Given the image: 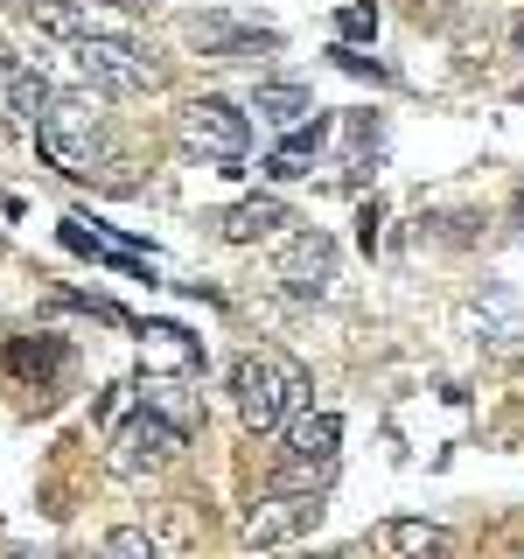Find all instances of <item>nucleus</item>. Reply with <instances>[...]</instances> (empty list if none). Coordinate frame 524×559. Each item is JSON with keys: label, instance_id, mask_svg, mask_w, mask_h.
Here are the masks:
<instances>
[{"label": "nucleus", "instance_id": "nucleus-13", "mask_svg": "<svg viewBox=\"0 0 524 559\" xmlns=\"http://www.w3.org/2000/svg\"><path fill=\"white\" fill-rule=\"evenodd\" d=\"M140 336H147V371H175V378L196 371V343L175 322H140Z\"/></svg>", "mask_w": 524, "mask_h": 559}, {"label": "nucleus", "instance_id": "nucleus-19", "mask_svg": "<svg viewBox=\"0 0 524 559\" xmlns=\"http://www.w3.org/2000/svg\"><path fill=\"white\" fill-rule=\"evenodd\" d=\"M336 28L349 35V43H364V35H378V8H343Z\"/></svg>", "mask_w": 524, "mask_h": 559}, {"label": "nucleus", "instance_id": "nucleus-23", "mask_svg": "<svg viewBox=\"0 0 524 559\" xmlns=\"http://www.w3.org/2000/svg\"><path fill=\"white\" fill-rule=\"evenodd\" d=\"M105 8H119V14H154L162 0H105Z\"/></svg>", "mask_w": 524, "mask_h": 559}, {"label": "nucleus", "instance_id": "nucleus-7", "mask_svg": "<svg viewBox=\"0 0 524 559\" xmlns=\"http://www.w3.org/2000/svg\"><path fill=\"white\" fill-rule=\"evenodd\" d=\"M273 280L294 294V301H329L336 294V238L329 231H294L287 245L273 252Z\"/></svg>", "mask_w": 524, "mask_h": 559}, {"label": "nucleus", "instance_id": "nucleus-11", "mask_svg": "<svg viewBox=\"0 0 524 559\" xmlns=\"http://www.w3.org/2000/svg\"><path fill=\"white\" fill-rule=\"evenodd\" d=\"M287 224H294V210L279 203V197H245V203L224 210V224H217V231L231 238V245H259V238L287 231Z\"/></svg>", "mask_w": 524, "mask_h": 559}, {"label": "nucleus", "instance_id": "nucleus-20", "mask_svg": "<svg viewBox=\"0 0 524 559\" xmlns=\"http://www.w3.org/2000/svg\"><path fill=\"white\" fill-rule=\"evenodd\" d=\"M266 175H273V182H294V175H308V168H301V154H273Z\"/></svg>", "mask_w": 524, "mask_h": 559}, {"label": "nucleus", "instance_id": "nucleus-21", "mask_svg": "<svg viewBox=\"0 0 524 559\" xmlns=\"http://www.w3.org/2000/svg\"><path fill=\"white\" fill-rule=\"evenodd\" d=\"M357 238H364V252H371V245H378V203H371V210H364V217H357Z\"/></svg>", "mask_w": 524, "mask_h": 559}, {"label": "nucleus", "instance_id": "nucleus-16", "mask_svg": "<svg viewBox=\"0 0 524 559\" xmlns=\"http://www.w3.org/2000/svg\"><path fill=\"white\" fill-rule=\"evenodd\" d=\"M0 92H8V112L22 119V127H35V119L49 112V98H57V84H49L43 70H14V78L0 84Z\"/></svg>", "mask_w": 524, "mask_h": 559}, {"label": "nucleus", "instance_id": "nucleus-6", "mask_svg": "<svg viewBox=\"0 0 524 559\" xmlns=\"http://www.w3.org/2000/svg\"><path fill=\"white\" fill-rule=\"evenodd\" d=\"M322 524V497H301V489H266L252 511L238 518V538L252 552H273V546H294Z\"/></svg>", "mask_w": 524, "mask_h": 559}, {"label": "nucleus", "instance_id": "nucleus-4", "mask_svg": "<svg viewBox=\"0 0 524 559\" xmlns=\"http://www.w3.org/2000/svg\"><path fill=\"white\" fill-rule=\"evenodd\" d=\"M182 419H168V413H154V406H140V413H127L112 427V476H127V483H147V476H162V468L182 454Z\"/></svg>", "mask_w": 524, "mask_h": 559}, {"label": "nucleus", "instance_id": "nucleus-26", "mask_svg": "<svg viewBox=\"0 0 524 559\" xmlns=\"http://www.w3.org/2000/svg\"><path fill=\"white\" fill-rule=\"evenodd\" d=\"M511 559H524V552H511Z\"/></svg>", "mask_w": 524, "mask_h": 559}, {"label": "nucleus", "instance_id": "nucleus-1", "mask_svg": "<svg viewBox=\"0 0 524 559\" xmlns=\"http://www.w3.org/2000/svg\"><path fill=\"white\" fill-rule=\"evenodd\" d=\"M35 147H43V162L70 175V182H105V189H133L127 175H112V168H127L112 154V140H105V119L92 112V98H49V112L35 119Z\"/></svg>", "mask_w": 524, "mask_h": 559}, {"label": "nucleus", "instance_id": "nucleus-8", "mask_svg": "<svg viewBox=\"0 0 524 559\" xmlns=\"http://www.w3.org/2000/svg\"><path fill=\"white\" fill-rule=\"evenodd\" d=\"M182 35L210 63H252V57H273L279 49V28H259V22H245V14H189Z\"/></svg>", "mask_w": 524, "mask_h": 559}, {"label": "nucleus", "instance_id": "nucleus-10", "mask_svg": "<svg viewBox=\"0 0 524 559\" xmlns=\"http://www.w3.org/2000/svg\"><path fill=\"white\" fill-rule=\"evenodd\" d=\"M378 552H392V559H448L454 532L433 524V518H384L378 524Z\"/></svg>", "mask_w": 524, "mask_h": 559}, {"label": "nucleus", "instance_id": "nucleus-3", "mask_svg": "<svg viewBox=\"0 0 524 559\" xmlns=\"http://www.w3.org/2000/svg\"><path fill=\"white\" fill-rule=\"evenodd\" d=\"M70 49H78V70L92 78L98 98H133V92H154V84H162V63H154V49L133 43V35H105V28H92V35H78Z\"/></svg>", "mask_w": 524, "mask_h": 559}, {"label": "nucleus", "instance_id": "nucleus-24", "mask_svg": "<svg viewBox=\"0 0 524 559\" xmlns=\"http://www.w3.org/2000/svg\"><path fill=\"white\" fill-rule=\"evenodd\" d=\"M511 49H517V57H524V14H517V22H511Z\"/></svg>", "mask_w": 524, "mask_h": 559}, {"label": "nucleus", "instance_id": "nucleus-17", "mask_svg": "<svg viewBox=\"0 0 524 559\" xmlns=\"http://www.w3.org/2000/svg\"><path fill=\"white\" fill-rule=\"evenodd\" d=\"M308 105H314V98L301 92V84H259V92H252V112L266 119V127H301Z\"/></svg>", "mask_w": 524, "mask_h": 559}, {"label": "nucleus", "instance_id": "nucleus-9", "mask_svg": "<svg viewBox=\"0 0 524 559\" xmlns=\"http://www.w3.org/2000/svg\"><path fill=\"white\" fill-rule=\"evenodd\" d=\"M336 454H343V419L336 413L301 406L287 427H279V462H294V468H336Z\"/></svg>", "mask_w": 524, "mask_h": 559}, {"label": "nucleus", "instance_id": "nucleus-2", "mask_svg": "<svg viewBox=\"0 0 524 559\" xmlns=\"http://www.w3.org/2000/svg\"><path fill=\"white\" fill-rule=\"evenodd\" d=\"M231 406L245 419V433H279L308 406V371L287 357V349L259 343V349H245L231 364Z\"/></svg>", "mask_w": 524, "mask_h": 559}, {"label": "nucleus", "instance_id": "nucleus-15", "mask_svg": "<svg viewBox=\"0 0 524 559\" xmlns=\"http://www.w3.org/2000/svg\"><path fill=\"white\" fill-rule=\"evenodd\" d=\"M22 14L43 35H57V43H78V35H92V14H84V0H22Z\"/></svg>", "mask_w": 524, "mask_h": 559}, {"label": "nucleus", "instance_id": "nucleus-14", "mask_svg": "<svg viewBox=\"0 0 524 559\" xmlns=\"http://www.w3.org/2000/svg\"><path fill=\"white\" fill-rule=\"evenodd\" d=\"M63 364H70V349L57 336H14L8 343V371L14 378H35V384H43V378H57Z\"/></svg>", "mask_w": 524, "mask_h": 559}, {"label": "nucleus", "instance_id": "nucleus-18", "mask_svg": "<svg viewBox=\"0 0 524 559\" xmlns=\"http://www.w3.org/2000/svg\"><path fill=\"white\" fill-rule=\"evenodd\" d=\"M105 559H162V546L140 524H119V532H105Z\"/></svg>", "mask_w": 524, "mask_h": 559}, {"label": "nucleus", "instance_id": "nucleus-22", "mask_svg": "<svg viewBox=\"0 0 524 559\" xmlns=\"http://www.w3.org/2000/svg\"><path fill=\"white\" fill-rule=\"evenodd\" d=\"M14 70H28V63H22V57H14V43H0V84H8V78H14Z\"/></svg>", "mask_w": 524, "mask_h": 559}, {"label": "nucleus", "instance_id": "nucleus-5", "mask_svg": "<svg viewBox=\"0 0 524 559\" xmlns=\"http://www.w3.org/2000/svg\"><path fill=\"white\" fill-rule=\"evenodd\" d=\"M182 147L217 162V175H245V147H252V119L231 98H196L182 105Z\"/></svg>", "mask_w": 524, "mask_h": 559}, {"label": "nucleus", "instance_id": "nucleus-12", "mask_svg": "<svg viewBox=\"0 0 524 559\" xmlns=\"http://www.w3.org/2000/svg\"><path fill=\"white\" fill-rule=\"evenodd\" d=\"M63 245H70V252H84V259H98V266H119V273H133V280H154V259H140L133 245H119V238H105V231H84V217L63 224Z\"/></svg>", "mask_w": 524, "mask_h": 559}, {"label": "nucleus", "instance_id": "nucleus-25", "mask_svg": "<svg viewBox=\"0 0 524 559\" xmlns=\"http://www.w3.org/2000/svg\"><path fill=\"white\" fill-rule=\"evenodd\" d=\"M63 559H78V552H63Z\"/></svg>", "mask_w": 524, "mask_h": 559}]
</instances>
